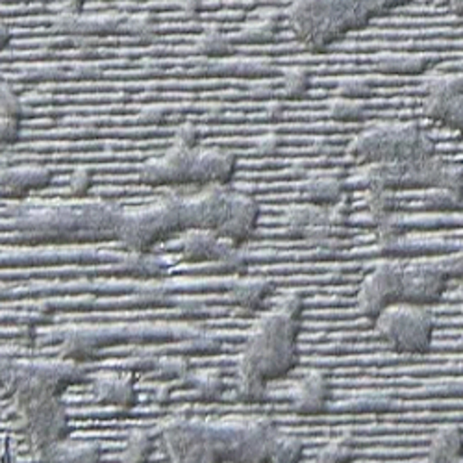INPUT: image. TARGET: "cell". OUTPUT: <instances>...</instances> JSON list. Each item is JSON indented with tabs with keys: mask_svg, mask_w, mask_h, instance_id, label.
Instances as JSON below:
<instances>
[{
	"mask_svg": "<svg viewBox=\"0 0 463 463\" xmlns=\"http://www.w3.org/2000/svg\"><path fill=\"white\" fill-rule=\"evenodd\" d=\"M300 325L302 298L293 295L279 302L256 323L238 367L254 371L267 382L289 374L300 360Z\"/></svg>",
	"mask_w": 463,
	"mask_h": 463,
	"instance_id": "obj_1",
	"label": "cell"
},
{
	"mask_svg": "<svg viewBox=\"0 0 463 463\" xmlns=\"http://www.w3.org/2000/svg\"><path fill=\"white\" fill-rule=\"evenodd\" d=\"M346 185L354 189H430V187H449L463 195V171L441 162L438 156L406 162H388V164H365L364 169L356 171Z\"/></svg>",
	"mask_w": 463,
	"mask_h": 463,
	"instance_id": "obj_2",
	"label": "cell"
},
{
	"mask_svg": "<svg viewBox=\"0 0 463 463\" xmlns=\"http://www.w3.org/2000/svg\"><path fill=\"white\" fill-rule=\"evenodd\" d=\"M288 19L295 35L312 51H323L367 23L354 0H297Z\"/></svg>",
	"mask_w": 463,
	"mask_h": 463,
	"instance_id": "obj_3",
	"label": "cell"
},
{
	"mask_svg": "<svg viewBox=\"0 0 463 463\" xmlns=\"http://www.w3.org/2000/svg\"><path fill=\"white\" fill-rule=\"evenodd\" d=\"M14 399L24 430L40 458L69 436V417L60 393L33 383H17Z\"/></svg>",
	"mask_w": 463,
	"mask_h": 463,
	"instance_id": "obj_4",
	"label": "cell"
},
{
	"mask_svg": "<svg viewBox=\"0 0 463 463\" xmlns=\"http://www.w3.org/2000/svg\"><path fill=\"white\" fill-rule=\"evenodd\" d=\"M349 154L364 164L422 160L436 156V143L417 125H380L358 136Z\"/></svg>",
	"mask_w": 463,
	"mask_h": 463,
	"instance_id": "obj_5",
	"label": "cell"
},
{
	"mask_svg": "<svg viewBox=\"0 0 463 463\" xmlns=\"http://www.w3.org/2000/svg\"><path fill=\"white\" fill-rule=\"evenodd\" d=\"M380 339L401 354L429 353L434 341L436 319L429 306L410 302L392 304L374 319Z\"/></svg>",
	"mask_w": 463,
	"mask_h": 463,
	"instance_id": "obj_6",
	"label": "cell"
},
{
	"mask_svg": "<svg viewBox=\"0 0 463 463\" xmlns=\"http://www.w3.org/2000/svg\"><path fill=\"white\" fill-rule=\"evenodd\" d=\"M175 232H184L180 201H165L137 212L123 213L118 238L132 250L146 252Z\"/></svg>",
	"mask_w": 463,
	"mask_h": 463,
	"instance_id": "obj_7",
	"label": "cell"
},
{
	"mask_svg": "<svg viewBox=\"0 0 463 463\" xmlns=\"http://www.w3.org/2000/svg\"><path fill=\"white\" fill-rule=\"evenodd\" d=\"M449 282L450 275L443 258L402 265L401 302L430 306L441 298Z\"/></svg>",
	"mask_w": 463,
	"mask_h": 463,
	"instance_id": "obj_8",
	"label": "cell"
},
{
	"mask_svg": "<svg viewBox=\"0 0 463 463\" xmlns=\"http://www.w3.org/2000/svg\"><path fill=\"white\" fill-rule=\"evenodd\" d=\"M402 288V265L397 263H380L364 279L358 291V307L360 312L376 319L385 307L401 302Z\"/></svg>",
	"mask_w": 463,
	"mask_h": 463,
	"instance_id": "obj_9",
	"label": "cell"
},
{
	"mask_svg": "<svg viewBox=\"0 0 463 463\" xmlns=\"http://www.w3.org/2000/svg\"><path fill=\"white\" fill-rule=\"evenodd\" d=\"M203 187L204 189H201L199 195L180 201L184 230L204 228L217 232L226 215L232 191L221 184H210Z\"/></svg>",
	"mask_w": 463,
	"mask_h": 463,
	"instance_id": "obj_10",
	"label": "cell"
},
{
	"mask_svg": "<svg viewBox=\"0 0 463 463\" xmlns=\"http://www.w3.org/2000/svg\"><path fill=\"white\" fill-rule=\"evenodd\" d=\"M195 148H185L173 141V146L160 158L148 160L139 173V180L148 185L167 184H189V173L193 165Z\"/></svg>",
	"mask_w": 463,
	"mask_h": 463,
	"instance_id": "obj_11",
	"label": "cell"
},
{
	"mask_svg": "<svg viewBox=\"0 0 463 463\" xmlns=\"http://www.w3.org/2000/svg\"><path fill=\"white\" fill-rule=\"evenodd\" d=\"M260 208L254 199L243 193H230V201L226 208V215L217 228V234L224 240H230L232 243L241 245L249 240V236L254 232L258 222Z\"/></svg>",
	"mask_w": 463,
	"mask_h": 463,
	"instance_id": "obj_12",
	"label": "cell"
},
{
	"mask_svg": "<svg viewBox=\"0 0 463 463\" xmlns=\"http://www.w3.org/2000/svg\"><path fill=\"white\" fill-rule=\"evenodd\" d=\"M236 171V156L228 150L219 148H195L193 165L189 173V184L226 185Z\"/></svg>",
	"mask_w": 463,
	"mask_h": 463,
	"instance_id": "obj_13",
	"label": "cell"
},
{
	"mask_svg": "<svg viewBox=\"0 0 463 463\" xmlns=\"http://www.w3.org/2000/svg\"><path fill=\"white\" fill-rule=\"evenodd\" d=\"M164 439L175 461H204V422L175 420Z\"/></svg>",
	"mask_w": 463,
	"mask_h": 463,
	"instance_id": "obj_14",
	"label": "cell"
},
{
	"mask_svg": "<svg viewBox=\"0 0 463 463\" xmlns=\"http://www.w3.org/2000/svg\"><path fill=\"white\" fill-rule=\"evenodd\" d=\"M330 401V382L321 373H310L298 380L291 392L289 402L298 415H317L325 411Z\"/></svg>",
	"mask_w": 463,
	"mask_h": 463,
	"instance_id": "obj_15",
	"label": "cell"
},
{
	"mask_svg": "<svg viewBox=\"0 0 463 463\" xmlns=\"http://www.w3.org/2000/svg\"><path fill=\"white\" fill-rule=\"evenodd\" d=\"M95 395L100 404L115 408H132L137 401L132 374H102L95 380Z\"/></svg>",
	"mask_w": 463,
	"mask_h": 463,
	"instance_id": "obj_16",
	"label": "cell"
},
{
	"mask_svg": "<svg viewBox=\"0 0 463 463\" xmlns=\"http://www.w3.org/2000/svg\"><path fill=\"white\" fill-rule=\"evenodd\" d=\"M422 109L429 119L463 132V93H427Z\"/></svg>",
	"mask_w": 463,
	"mask_h": 463,
	"instance_id": "obj_17",
	"label": "cell"
},
{
	"mask_svg": "<svg viewBox=\"0 0 463 463\" xmlns=\"http://www.w3.org/2000/svg\"><path fill=\"white\" fill-rule=\"evenodd\" d=\"M52 182V171L42 165L14 167L0 173V187L12 189L14 193H26L32 189H42Z\"/></svg>",
	"mask_w": 463,
	"mask_h": 463,
	"instance_id": "obj_18",
	"label": "cell"
},
{
	"mask_svg": "<svg viewBox=\"0 0 463 463\" xmlns=\"http://www.w3.org/2000/svg\"><path fill=\"white\" fill-rule=\"evenodd\" d=\"M345 187L346 184L341 178L323 175L307 180L300 191L304 203L317 206H332L345 199Z\"/></svg>",
	"mask_w": 463,
	"mask_h": 463,
	"instance_id": "obj_19",
	"label": "cell"
},
{
	"mask_svg": "<svg viewBox=\"0 0 463 463\" xmlns=\"http://www.w3.org/2000/svg\"><path fill=\"white\" fill-rule=\"evenodd\" d=\"M273 288V282H269L267 279L238 280L230 288L228 300L245 312H254L265 302V298L271 295Z\"/></svg>",
	"mask_w": 463,
	"mask_h": 463,
	"instance_id": "obj_20",
	"label": "cell"
},
{
	"mask_svg": "<svg viewBox=\"0 0 463 463\" xmlns=\"http://www.w3.org/2000/svg\"><path fill=\"white\" fill-rule=\"evenodd\" d=\"M429 461L450 463L463 458V432L458 427H445L438 430L427 449Z\"/></svg>",
	"mask_w": 463,
	"mask_h": 463,
	"instance_id": "obj_21",
	"label": "cell"
},
{
	"mask_svg": "<svg viewBox=\"0 0 463 463\" xmlns=\"http://www.w3.org/2000/svg\"><path fill=\"white\" fill-rule=\"evenodd\" d=\"M100 458V445L97 441H61L47 450L40 459L45 461H80L91 463L99 461Z\"/></svg>",
	"mask_w": 463,
	"mask_h": 463,
	"instance_id": "obj_22",
	"label": "cell"
},
{
	"mask_svg": "<svg viewBox=\"0 0 463 463\" xmlns=\"http://www.w3.org/2000/svg\"><path fill=\"white\" fill-rule=\"evenodd\" d=\"M238 397L247 404H258L265 399L267 393V380L254 371L238 367V383H236Z\"/></svg>",
	"mask_w": 463,
	"mask_h": 463,
	"instance_id": "obj_23",
	"label": "cell"
},
{
	"mask_svg": "<svg viewBox=\"0 0 463 463\" xmlns=\"http://www.w3.org/2000/svg\"><path fill=\"white\" fill-rule=\"evenodd\" d=\"M429 65V58L417 54H385L378 60V67L395 74H419Z\"/></svg>",
	"mask_w": 463,
	"mask_h": 463,
	"instance_id": "obj_24",
	"label": "cell"
},
{
	"mask_svg": "<svg viewBox=\"0 0 463 463\" xmlns=\"http://www.w3.org/2000/svg\"><path fill=\"white\" fill-rule=\"evenodd\" d=\"M187 383L203 401H217L224 392V382L217 371H201L189 376Z\"/></svg>",
	"mask_w": 463,
	"mask_h": 463,
	"instance_id": "obj_25",
	"label": "cell"
},
{
	"mask_svg": "<svg viewBox=\"0 0 463 463\" xmlns=\"http://www.w3.org/2000/svg\"><path fill=\"white\" fill-rule=\"evenodd\" d=\"M422 203L429 210H436V212H452L461 208L463 204V195L459 193L438 185V187H430V189H424L422 193Z\"/></svg>",
	"mask_w": 463,
	"mask_h": 463,
	"instance_id": "obj_26",
	"label": "cell"
},
{
	"mask_svg": "<svg viewBox=\"0 0 463 463\" xmlns=\"http://www.w3.org/2000/svg\"><path fill=\"white\" fill-rule=\"evenodd\" d=\"M304 445L300 438L279 432L271 445V461L275 463H295L302 458Z\"/></svg>",
	"mask_w": 463,
	"mask_h": 463,
	"instance_id": "obj_27",
	"label": "cell"
},
{
	"mask_svg": "<svg viewBox=\"0 0 463 463\" xmlns=\"http://www.w3.org/2000/svg\"><path fill=\"white\" fill-rule=\"evenodd\" d=\"M365 111L367 104L364 99H346L337 95V99L330 106V118L341 123H356L364 119Z\"/></svg>",
	"mask_w": 463,
	"mask_h": 463,
	"instance_id": "obj_28",
	"label": "cell"
},
{
	"mask_svg": "<svg viewBox=\"0 0 463 463\" xmlns=\"http://www.w3.org/2000/svg\"><path fill=\"white\" fill-rule=\"evenodd\" d=\"M121 263H123L125 273L139 275V277L156 275L162 269V261L158 258H154L146 252H139V250H134L132 254H128Z\"/></svg>",
	"mask_w": 463,
	"mask_h": 463,
	"instance_id": "obj_29",
	"label": "cell"
},
{
	"mask_svg": "<svg viewBox=\"0 0 463 463\" xmlns=\"http://www.w3.org/2000/svg\"><path fill=\"white\" fill-rule=\"evenodd\" d=\"M232 43L234 42L224 33L217 30H208L199 37L195 49L204 56H228L232 52Z\"/></svg>",
	"mask_w": 463,
	"mask_h": 463,
	"instance_id": "obj_30",
	"label": "cell"
},
{
	"mask_svg": "<svg viewBox=\"0 0 463 463\" xmlns=\"http://www.w3.org/2000/svg\"><path fill=\"white\" fill-rule=\"evenodd\" d=\"M277 33V21L273 19H261L258 23L249 24L243 28L234 40L241 43H265L269 40H273Z\"/></svg>",
	"mask_w": 463,
	"mask_h": 463,
	"instance_id": "obj_31",
	"label": "cell"
},
{
	"mask_svg": "<svg viewBox=\"0 0 463 463\" xmlns=\"http://www.w3.org/2000/svg\"><path fill=\"white\" fill-rule=\"evenodd\" d=\"M152 438L143 432V430H137L134 432L130 438H128V443H127V449L123 450L121 454V461H132V463H137V461H146L150 458V452H152Z\"/></svg>",
	"mask_w": 463,
	"mask_h": 463,
	"instance_id": "obj_32",
	"label": "cell"
},
{
	"mask_svg": "<svg viewBox=\"0 0 463 463\" xmlns=\"http://www.w3.org/2000/svg\"><path fill=\"white\" fill-rule=\"evenodd\" d=\"M189 365L187 360L182 356H167V358H158L156 367H154V374H156L164 382H176L184 380L187 376Z\"/></svg>",
	"mask_w": 463,
	"mask_h": 463,
	"instance_id": "obj_33",
	"label": "cell"
},
{
	"mask_svg": "<svg viewBox=\"0 0 463 463\" xmlns=\"http://www.w3.org/2000/svg\"><path fill=\"white\" fill-rule=\"evenodd\" d=\"M354 456L353 443L343 439H334L326 443L319 452H317V461L321 463H343V461H351Z\"/></svg>",
	"mask_w": 463,
	"mask_h": 463,
	"instance_id": "obj_34",
	"label": "cell"
},
{
	"mask_svg": "<svg viewBox=\"0 0 463 463\" xmlns=\"http://www.w3.org/2000/svg\"><path fill=\"white\" fill-rule=\"evenodd\" d=\"M307 88H310V79H307V72H304L300 69H293V71L284 74L279 91L286 99H298L307 91Z\"/></svg>",
	"mask_w": 463,
	"mask_h": 463,
	"instance_id": "obj_35",
	"label": "cell"
},
{
	"mask_svg": "<svg viewBox=\"0 0 463 463\" xmlns=\"http://www.w3.org/2000/svg\"><path fill=\"white\" fill-rule=\"evenodd\" d=\"M373 93V86L367 79H345L337 86V95L346 97V99H367Z\"/></svg>",
	"mask_w": 463,
	"mask_h": 463,
	"instance_id": "obj_36",
	"label": "cell"
},
{
	"mask_svg": "<svg viewBox=\"0 0 463 463\" xmlns=\"http://www.w3.org/2000/svg\"><path fill=\"white\" fill-rule=\"evenodd\" d=\"M0 115H6V118L21 119L23 115V104L19 97L8 88L0 84Z\"/></svg>",
	"mask_w": 463,
	"mask_h": 463,
	"instance_id": "obj_37",
	"label": "cell"
},
{
	"mask_svg": "<svg viewBox=\"0 0 463 463\" xmlns=\"http://www.w3.org/2000/svg\"><path fill=\"white\" fill-rule=\"evenodd\" d=\"M91 184H93V176H91L90 171H86V169L74 171V173L71 175V178H69V191H71V195H72V197H84L86 193L90 191Z\"/></svg>",
	"mask_w": 463,
	"mask_h": 463,
	"instance_id": "obj_38",
	"label": "cell"
},
{
	"mask_svg": "<svg viewBox=\"0 0 463 463\" xmlns=\"http://www.w3.org/2000/svg\"><path fill=\"white\" fill-rule=\"evenodd\" d=\"M201 130L193 125H184L175 134V143L185 146V148H199L201 146Z\"/></svg>",
	"mask_w": 463,
	"mask_h": 463,
	"instance_id": "obj_39",
	"label": "cell"
},
{
	"mask_svg": "<svg viewBox=\"0 0 463 463\" xmlns=\"http://www.w3.org/2000/svg\"><path fill=\"white\" fill-rule=\"evenodd\" d=\"M19 134H21V119L0 115V145L17 141Z\"/></svg>",
	"mask_w": 463,
	"mask_h": 463,
	"instance_id": "obj_40",
	"label": "cell"
},
{
	"mask_svg": "<svg viewBox=\"0 0 463 463\" xmlns=\"http://www.w3.org/2000/svg\"><path fill=\"white\" fill-rule=\"evenodd\" d=\"M445 265H447V271L450 275V280H463V249L445 256Z\"/></svg>",
	"mask_w": 463,
	"mask_h": 463,
	"instance_id": "obj_41",
	"label": "cell"
},
{
	"mask_svg": "<svg viewBox=\"0 0 463 463\" xmlns=\"http://www.w3.org/2000/svg\"><path fill=\"white\" fill-rule=\"evenodd\" d=\"M279 146H280V141L275 134H267L256 141V152L260 156H273V154L279 150Z\"/></svg>",
	"mask_w": 463,
	"mask_h": 463,
	"instance_id": "obj_42",
	"label": "cell"
},
{
	"mask_svg": "<svg viewBox=\"0 0 463 463\" xmlns=\"http://www.w3.org/2000/svg\"><path fill=\"white\" fill-rule=\"evenodd\" d=\"M165 115H167L165 108H162V106H152V108H146V109L143 111V121L152 123V125H160V123L165 121Z\"/></svg>",
	"mask_w": 463,
	"mask_h": 463,
	"instance_id": "obj_43",
	"label": "cell"
},
{
	"mask_svg": "<svg viewBox=\"0 0 463 463\" xmlns=\"http://www.w3.org/2000/svg\"><path fill=\"white\" fill-rule=\"evenodd\" d=\"M10 42V30L6 28V24L0 23V51H3Z\"/></svg>",
	"mask_w": 463,
	"mask_h": 463,
	"instance_id": "obj_44",
	"label": "cell"
},
{
	"mask_svg": "<svg viewBox=\"0 0 463 463\" xmlns=\"http://www.w3.org/2000/svg\"><path fill=\"white\" fill-rule=\"evenodd\" d=\"M449 5L459 17H463V0H449Z\"/></svg>",
	"mask_w": 463,
	"mask_h": 463,
	"instance_id": "obj_45",
	"label": "cell"
},
{
	"mask_svg": "<svg viewBox=\"0 0 463 463\" xmlns=\"http://www.w3.org/2000/svg\"><path fill=\"white\" fill-rule=\"evenodd\" d=\"M458 346H459V349H463V335H461V339L458 341Z\"/></svg>",
	"mask_w": 463,
	"mask_h": 463,
	"instance_id": "obj_46",
	"label": "cell"
}]
</instances>
